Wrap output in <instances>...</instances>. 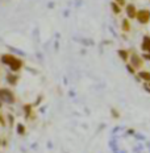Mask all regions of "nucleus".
<instances>
[{"label":"nucleus","instance_id":"1","mask_svg":"<svg viewBox=\"0 0 150 153\" xmlns=\"http://www.w3.org/2000/svg\"><path fill=\"white\" fill-rule=\"evenodd\" d=\"M137 20L141 24H148L150 21V11L149 9H141L137 12Z\"/></svg>","mask_w":150,"mask_h":153},{"label":"nucleus","instance_id":"2","mask_svg":"<svg viewBox=\"0 0 150 153\" xmlns=\"http://www.w3.org/2000/svg\"><path fill=\"white\" fill-rule=\"evenodd\" d=\"M0 98H1L3 100H5V102H9V103H12V102L15 100L12 92L9 90H4V88H1V90H0Z\"/></svg>","mask_w":150,"mask_h":153},{"label":"nucleus","instance_id":"3","mask_svg":"<svg viewBox=\"0 0 150 153\" xmlns=\"http://www.w3.org/2000/svg\"><path fill=\"white\" fill-rule=\"evenodd\" d=\"M130 61H132V66L134 69H140V68H142V65H143L142 58L140 56H137V54H132V57H130Z\"/></svg>","mask_w":150,"mask_h":153},{"label":"nucleus","instance_id":"4","mask_svg":"<svg viewBox=\"0 0 150 153\" xmlns=\"http://www.w3.org/2000/svg\"><path fill=\"white\" fill-rule=\"evenodd\" d=\"M137 9L136 7L133 4H128L126 5V15H128V17L129 19H136L137 17Z\"/></svg>","mask_w":150,"mask_h":153},{"label":"nucleus","instance_id":"5","mask_svg":"<svg viewBox=\"0 0 150 153\" xmlns=\"http://www.w3.org/2000/svg\"><path fill=\"white\" fill-rule=\"evenodd\" d=\"M141 48H142V50L145 53H150V36H145V37H143Z\"/></svg>","mask_w":150,"mask_h":153},{"label":"nucleus","instance_id":"6","mask_svg":"<svg viewBox=\"0 0 150 153\" xmlns=\"http://www.w3.org/2000/svg\"><path fill=\"white\" fill-rule=\"evenodd\" d=\"M9 66H11L12 70H18V69L21 68V61H20V59H17V58H15Z\"/></svg>","mask_w":150,"mask_h":153},{"label":"nucleus","instance_id":"7","mask_svg":"<svg viewBox=\"0 0 150 153\" xmlns=\"http://www.w3.org/2000/svg\"><path fill=\"white\" fill-rule=\"evenodd\" d=\"M140 78L146 82H150V73L149 71H140Z\"/></svg>","mask_w":150,"mask_h":153},{"label":"nucleus","instance_id":"8","mask_svg":"<svg viewBox=\"0 0 150 153\" xmlns=\"http://www.w3.org/2000/svg\"><path fill=\"white\" fill-rule=\"evenodd\" d=\"M123 29H124V30H125V32H128V30H130V24H129V21H128V20H126V19H125V20H124V21H123Z\"/></svg>","mask_w":150,"mask_h":153},{"label":"nucleus","instance_id":"9","mask_svg":"<svg viewBox=\"0 0 150 153\" xmlns=\"http://www.w3.org/2000/svg\"><path fill=\"white\" fill-rule=\"evenodd\" d=\"M121 5H119L117 3H112V8H113V11H115V13H120L121 12Z\"/></svg>","mask_w":150,"mask_h":153},{"label":"nucleus","instance_id":"10","mask_svg":"<svg viewBox=\"0 0 150 153\" xmlns=\"http://www.w3.org/2000/svg\"><path fill=\"white\" fill-rule=\"evenodd\" d=\"M119 54H120V57L124 59V61H126L128 59V53L125 52V50H119Z\"/></svg>","mask_w":150,"mask_h":153},{"label":"nucleus","instance_id":"11","mask_svg":"<svg viewBox=\"0 0 150 153\" xmlns=\"http://www.w3.org/2000/svg\"><path fill=\"white\" fill-rule=\"evenodd\" d=\"M115 1H116L119 5H124V4H125V0H115Z\"/></svg>","mask_w":150,"mask_h":153},{"label":"nucleus","instance_id":"12","mask_svg":"<svg viewBox=\"0 0 150 153\" xmlns=\"http://www.w3.org/2000/svg\"><path fill=\"white\" fill-rule=\"evenodd\" d=\"M128 70H129V73H134V69H133V66H130V65H128Z\"/></svg>","mask_w":150,"mask_h":153},{"label":"nucleus","instance_id":"13","mask_svg":"<svg viewBox=\"0 0 150 153\" xmlns=\"http://www.w3.org/2000/svg\"><path fill=\"white\" fill-rule=\"evenodd\" d=\"M143 58H145V59H150V53H146L145 56H143Z\"/></svg>","mask_w":150,"mask_h":153},{"label":"nucleus","instance_id":"14","mask_svg":"<svg viewBox=\"0 0 150 153\" xmlns=\"http://www.w3.org/2000/svg\"><path fill=\"white\" fill-rule=\"evenodd\" d=\"M18 131H20V132H21V133H23V132H24V128H23V127H21V126H20V127H18Z\"/></svg>","mask_w":150,"mask_h":153},{"label":"nucleus","instance_id":"15","mask_svg":"<svg viewBox=\"0 0 150 153\" xmlns=\"http://www.w3.org/2000/svg\"><path fill=\"white\" fill-rule=\"evenodd\" d=\"M149 83H150V82H149Z\"/></svg>","mask_w":150,"mask_h":153}]
</instances>
